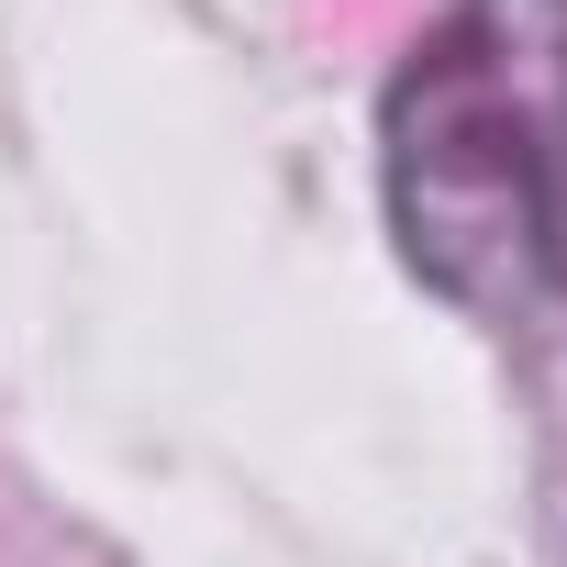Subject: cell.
Masks as SVG:
<instances>
[{"label": "cell", "mask_w": 567, "mask_h": 567, "mask_svg": "<svg viewBox=\"0 0 567 567\" xmlns=\"http://www.w3.org/2000/svg\"><path fill=\"white\" fill-rule=\"evenodd\" d=\"M390 212H401V245L434 290L501 301V312L534 290V267L556 245V200H545V145H534V112L512 101V79H489L456 45L401 79Z\"/></svg>", "instance_id": "cell-1"}]
</instances>
